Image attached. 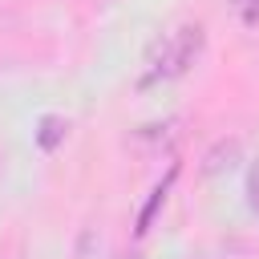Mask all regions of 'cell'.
<instances>
[{
  "label": "cell",
  "mask_w": 259,
  "mask_h": 259,
  "mask_svg": "<svg viewBox=\"0 0 259 259\" xmlns=\"http://www.w3.org/2000/svg\"><path fill=\"white\" fill-rule=\"evenodd\" d=\"M202 49V28L182 24L158 40V57H150V77H178Z\"/></svg>",
  "instance_id": "obj_1"
},
{
  "label": "cell",
  "mask_w": 259,
  "mask_h": 259,
  "mask_svg": "<svg viewBox=\"0 0 259 259\" xmlns=\"http://www.w3.org/2000/svg\"><path fill=\"white\" fill-rule=\"evenodd\" d=\"M235 8V16L247 24V28H259V0H227Z\"/></svg>",
  "instance_id": "obj_2"
},
{
  "label": "cell",
  "mask_w": 259,
  "mask_h": 259,
  "mask_svg": "<svg viewBox=\"0 0 259 259\" xmlns=\"http://www.w3.org/2000/svg\"><path fill=\"white\" fill-rule=\"evenodd\" d=\"M40 130H45V134H40V146H45V150H53V146H57V138L65 134L57 117H45V121H40Z\"/></svg>",
  "instance_id": "obj_3"
},
{
  "label": "cell",
  "mask_w": 259,
  "mask_h": 259,
  "mask_svg": "<svg viewBox=\"0 0 259 259\" xmlns=\"http://www.w3.org/2000/svg\"><path fill=\"white\" fill-rule=\"evenodd\" d=\"M247 194H251V206L259 210V162H255L251 174H247Z\"/></svg>",
  "instance_id": "obj_4"
}]
</instances>
